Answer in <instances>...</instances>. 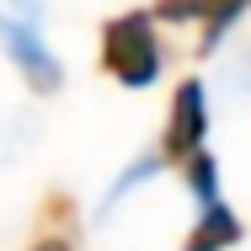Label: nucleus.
<instances>
[{
    "label": "nucleus",
    "instance_id": "f257e3e1",
    "mask_svg": "<svg viewBox=\"0 0 251 251\" xmlns=\"http://www.w3.org/2000/svg\"><path fill=\"white\" fill-rule=\"evenodd\" d=\"M101 70L128 91L150 86L160 75V38H155L150 11H123L101 27Z\"/></svg>",
    "mask_w": 251,
    "mask_h": 251
},
{
    "label": "nucleus",
    "instance_id": "f03ea898",
    "mask_svg": "<svg viewBox=\"0 0 251 251\" xmlns=\"http://www.w3.org/2000/svg\"><path fill=\"white\" fill-rule=\"evenodd\" d=\"M208 134V101H203V80H182L171 112H166V134H160V160H187L203 150Z\"/></svg>",
    "mask_w": 251,
    "mask_h": 251
},
{
    "label": "nucleus",
    "instance_id": "7ed1b4c3",
    "mask_svg": "<svg viewBox=\"0 0 251 251\" xmlns=\"http://www.w3.org/2000/svg\"><path fill=\"white\" fill-rule=\"evenodd\" d=\"M0 38H5V53L16 59L22 80H27L32 91H43V97H49L53 86H59V64H53V53L38 43V32H32L27 22H5V16H0Z\"/></svg>",
    "mask_w": 251,
    "mask_h": 251
},
{
    "label": "nucleus",
    "instance_id": "20e7f679",
    "mask_svg": "<svg viewBox=\"0 0 251 251\" xmlns=\"http://www.w3.org/2000/svg\"><path fill=\"white\" fill-rule=\"evenodd\" d=\"M241 241V225H235V214L225 208V203H203V219L187 230V241L182 251H225Z\"/></svg>",
    "mask_w": 251,
    "mask_h": 251
},
{
    "label": "nucleus",
    "instance_id": "39448f33",
    "mask_svg": "<svg viewBox=\"0 0 251 251\" xmlns=\"http://www.w3.org/2000/svg\"><path fill=\"white\" fill-rule=\"evenodd\" d=\"M182 166H187V187H193L203 203H219V171H214V155L198 150V155H187Z\"/></svg>",
    "mask_w": 251,
    "mask_h": 251
},
{
    "label": "nucleus",
    "instance_id": "423d86ee",
    "mask_svg": "<svg viewBox=\"0 0 251 251\" xmlns=\"http://www.w3.org/2000/svg\"><path fill=\"white\" fill-rule=\"evenodd\" d=\"M27 251H75V241H70V225L64 230H38V241Z\"/></svg>",
    "mask_w": 251,
    "mask_h": 251
}]
</instances>
